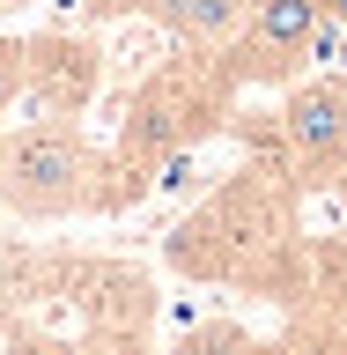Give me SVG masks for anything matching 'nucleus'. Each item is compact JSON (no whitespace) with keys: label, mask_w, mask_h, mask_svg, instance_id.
Here are the masks:
<instances>
[{"label":"nucleus","mask_w":347,"mask_h":355,"mask_svg":"<svg viewBox=\"0 0 347 355\" xmlns=\"http://www.w3.org/2000/svg\"><path fill=\"white\" fill-rule=\"evenodd\" d=\"M170 274L199 288H237V296H266L288 304L310 282V244H303V185L281 163L244 155V171L229 185L199 200L193 215L163 244Z\"/></svg>","instance_id":"1"},{"label":"nucleus","mask_w":347,"mask_h":355,"mask_svg":"<svg viewBox=\"0 0 347 355\" xmlns=\"http://www.w3.org/2000/svg\"><path fill=\"white\" fill-rule=\"evenodd\" d=\"M155 178L126 171L111 148H96L82 119H22L0 126V207L30 230L44 222H82V215H126L133 200H148Z\"/></svg>","instance_id":"2"},{"label":"nucleus","mask_w":347,"mask_h":355,"mask_svg":"<svg viewBox=\"0 0 347 355\" xmlns=\"http://www.w3.org/2000/svg\"><path fill=\"white\" fill-rule=\"evenodd\" d=\"M237 96H244V89L222 74L215 52L177 44V60H163L155 74H141V89L126 96V119H118V141H111V155H118L126 171L155 178L170 155H193L199 141L229 133V119H237Z\"/></svg>","instance_id":"3"},{"label":"nucleus","mask_w":347,"mask_h":355,"mask_svg":"<svg viewBox=\"0 0 347 355\" xmlns=\"http://www.w3.org/2000/svg\"><path fill=\"white\" fill-rule=\"evenodd\" d=\"M229 133L244 141V155L281 163L303 193H318L347 163V82L340 74H296V82L281 89V104L237 111Z\"/></svg>","instance_id":"4"},{"label":"nucleus","mask_w":347,"mask_h":355,"mask_svg":"<svg viewBox=\"0 0 347 355\" xmlns=\"http://www.w3.org/2000/svg\"><path fill=\"white\" fill-rule=\"evenodd\" d=\"M340 22L347 0H244L237 37L215 44V60L237 89H288L296 74H310Z\"/></svg>","instance_id":"5"},{"label":"nucleus","mask_w":347,"mask_h":355,"mask_svg":"<svg viewBox=\"0 0 347 355\" xmlns=\"http://www.w3.org/2000/svg\"><path fill=\"white\" fill-rule=\"evenodd\" d=\"M104 96V44L89 30H37L22 37V104L52 119H82Z\"/></svg>","instance_id":"6"},{"label":"nucleus","mask_w":347,"mask_h":355,"mask_svg":"<svg viewBox=\"0 0 347 355\" xmlns=\"http://www.w3.org/2000/svg\"><path fill=\"white\" fill-rule=\"evenodd\" d=\"M259 355H347V311L326 282H303L281 304L274 340H259Z\"/></svg>","instance_id":"7"},{"label":"nucleus","mask_w":347,"mask_h":355,"mask_svg":"<svg viewBox=\"0 0 347 355\" xmlns=\"http://www.w3.org/2000/svg\"><path fill=\"white\" fill-rule=\"evenodd\" d=\"M148 15L163 22L177 44H193V52H215V44L237 37L244 0H148Z\"/></svg>","instance_id":"8"},{"label":"nucleus","mask_w":347,"mask_h":355,"mask_svg":"<svg viewBox=\"0 0 347 355\" xmlns=\"http://www.w3.org/2000/svg\"><path fill=\"white\" fill-rule=\"evenodd\" d=\"M170 355H259V340H251L237 318H207V326H193Z\"/></svg>","instance_id":"9"},{"label":"nucleus","mask_w":347,"mask_h":355,"mask_svg":"<svg viewBox=\"0 0 347 355\" xmlns=\"http://www.w3.org/2000/svg\"><path fill=\"white\" fill-rule=\"evenodd\" d=\"M22 104V37H0V126Z\"/></svg>","instance_id":"10"},{"label":"nucleus","mask_w":347,"mask_h":355,"mask_svg":"<svg viewBox=\"0 0 347 355\" xmlns=\"http://www.w3.org/2000/svg\"><path fill=\"white\" fill-rule=\"evenodd\" d=\"M126 15H148V0H89V22H126Z\"/></svg>","instance_id":"11"},{"label":"nucleus","mask_w":347,"mask_h":355,"mask_svg":"<svg viewBox=\"0 0 347 355\" xmlns=\"http://www.w3.org/2000/svg\"><path fill=\"white\" fill-rule=\"evenodd\" d=\"M22 355H89V348H66V340H22Z\"/></svg>","instance_id":"12"},{"label":"nucleus","mask_w":347,"mask_h":355,"mask_svg":"<svg viewBox=\"0 0 347 355\" xmlns=\"http://www.w3.org/2000/svg\"><path fill=\"white\" fill-rule=\"evenodd\" d=\"M332 193H340V207H347V163H340V171H332Z\"/></svg>","instance_id":"13"},{"label":"nucleus","mask_w":347,"mask_h":355,"mask_svg":"<svg viewBox=\"0 0 347 355\" xmlns=\"http://www.w3.org/2000/svg\"><path fill=\"white\" fill-rule=\"evenodd\" d=\"M8 8H22V0H0V15H8Z\"/></svg>","instance_id":"14"},{"label":"nucleus","mask_w":347,"mask_h":355,"mask_svg":"<svg viewBox=\"0 0 347 355\" xmlns=\"http://www.w3.org/2000/svg\"><path fill=\"white\" fill-rule=\"evenodd\" d=\"M340 82H347V74H340Z\"/></svg>","instance_id":"15"}]
</instances>
